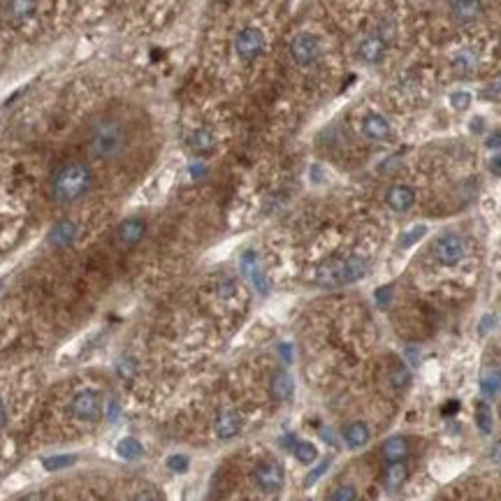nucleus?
I'll list each match as a JSON object with an SVG mask.
<instances>
[{"mask_svg": "<svg viewBox=\"0 0 501 501\" xmlns=\"http://www.w3.org/2000/svg\"><path fill=\"white\" fill-rule=\"evenodd\" d=\"M128 149V130L116 116H98L91 123L86 137V151L98 163H114Z\"/></svg>", "mask_w": 501, "mask_h": 501, "instance_id": "obj_1", "label": "nucleus"}, {"mask_svg": "<svg viewBox=\"0 0 501 501\" xmlns=\"http://www.w3.org/2000/svg\"><path fill=\"white\" fill-rule=\"evenodd\" d=\"M93 174L84 163H63L52 174V195L58 205H72L91 190Z\"/></svg>", "mask_w": 501, "mask_h": 501, "instance_id": "obj_2", "label": "nucleus"}, {"mask_svg": "<svg viewBox=\"0 0 501 501\" xmlns=\"http://www.w3.org/2000/svg\"><path fill=\"white\" fill-rule=\"evenodd\" d=\"M369 272V263L362 255H346V258H332L325 260L316 270V283L323 288H337V286H348L367 277Z\"/></svg>", "mask_w": 501, "mask_h": 501, "instance_id": "obj_3", "label": "nucleus"}, {"mask_svg": "<svg viewBox=\"0 0 501 501\" xmlns=\"http://www.w3.org/2000/svg\"><path fill=\"white\" fill-rule=\"evenodd\" d=\"M432 255L434 260L444 267H455L457 263L464 260L466 255V241L457 235V232H446L441 235L432 246Z\"/></svg>", "mask_w": 501, "mask_h": 501, "instance_id": "obj_4", "label": "nucleus"}, {"mask_svg": "<svg viewBox=\"0 0 501 501\" xmlns=\"http://www.w3.org/2000/svg\"><path fill=\"white\" fill-rule=\"evenodd\" d=\"M70 411L81 422H96L103 415V395L96 388H84L72 397Z\"/></svg>", "mask_w": 501, "mask_h": 501, "instance_id": "obj_5", "label": "nucleus"}, {"mask_svg": "<svg viewBox=\"0 0 501 501\" xmlns=\"http://www.w3.org/2000/svg\"><path fill=\"white\" fill-rule=\"evenodd\" d=\"M265 33L255 26H246L241 28L235 35V52L244 63H253L255 58H260L265 52Z\"/></svg>", "mask_w": 501, "mask_h": 501, "instance_id": "obj_6", "label": "nucleus"}, {"mask_svg": "<svg viewBox=\"0 0 501 501\" xmlns=\"http://www.w3.org/2000/svg\"><path fill=\"white\" fill-rule=\"evenodd\" d=\"M290 58L299 68H311L321 58V42L311 33H297L290 42Z\"/></svg>", "mask_w": 501, "mask_h": 501, "instance_id": "obj_7", "label": "nucleus"}, {"mask_svg": "<svg viewBox=\"0 0 501 501\" xmlns=\"http://www.w3.org/2000/svg\"><path fill=\"white\" fill-rule=\"evenodd\" d=\"M253 478H255V485L263 492L274 495V492H279L283 488V483H286V473H283V466L277 459H265V462L255 466Z\"/></svg>", "mask_w": 501, "mask_h": 501, "instance_id": "obj_8", "label": "nucleus"}, {"mask_svg": "<svg viewBox=\"0 0 501 501\" xmlns=\"http://www.w3.org/2000/svg\"><path fill=\"white\" fill-rule=\"evenodd\" d=\"M386 49H388L386 38L376 30L360 40V45H357V56H360V61L367 65H379L383 58H386Z\"/></svg>", "mask_w": 501, "mask_h": 501, "instance_id": "obj_9", "label": "nucleus"}, {"mask_svg": "<svg viewBox=\"0 0 501 501\" xmlns=\"http://www.w3.org/2000/svg\"><path fill=\"white\" fill-rule=\"evenodd\" d=\"M241 425H244V418H241L239 411H235V408H223V411L216 415L214 432L219 439L228 441V439H235L241 432Z\"/></svg>", "mask_w": 501, "mask_h": 501, "instance_id": "obj_10", "label": "nucleus"}, {"mask_svg": "<svg viewBox=\"0 0 501 501\" xmlns=\"http://www.w3.org/2000/svg\"><path fill=\"white\" fill-rule=\"evenodd\" d=\"M241 272L250 279V283H253L260 295H267V292H270V279H267V274L263 272V267H260V263H258V255L253 253V250H246V253L241 255Z\"/></svg>", "mask_w": 501, "mask_h": 501, "instance_id": "obj_11", "label": "nucleus"}, {"mask_svg": "<svg viewBox=\"0 0 501 501\" xmlns=\"http://www.w3.org/2000/svg\"><path fill=\"white\" fill-rule=\"evenodd\" d=\"M146 235V223L142 219H125L119 228H116V241L123 248H132L137 246Z\"/></svg>", "mask_w": 501, "mask_h": 501, "instance_id": "obj_12", "label": "nucleus"}, {"mask_svg": "<svg viewBox=\"0 0 501 501\" xmlns=\"http://www.w3.org/2000/svg\"><path fill=\"white\" fill-rule=\"evenodd\" d=\"M450 14L457 23L469 26V23L478 21L483 14V3L480 0H453L450 3Z\"/></svg>", "mask_w": 501, "mask_h": 501, "instance_id": "obj_13", "label": "nucleus"}, {"mask_svg": "<svg viewBox=\"0 0 501 501\" xmlns=\"http://www.w3.org/2000/svg\"><path fill=\"white\" fill-rule=\"evenodd\" d=\"M386 205L392 212L404 214L415 205V190L411 186H402V183L399 186H390L386 193Z\"/></svg>", "mask_w": 501, "mask_h": 501, "instance_id": "obj_14", "label": "nucleus"}, {"mask_svg": "<svg viewBox=\"0 0 501 501\" xmlns=\"http://www.w3.org/2000/svg\"><path fill=\"white\" fill-rule=\"evenodd\" d=\"M362 135L369 142H386L390 137V121L379 112H372L362 121Z\"/></svg>", "mask_w": 501, "mask_h": 501, "instance_id": "obj_15", "label": "nucleus"}, {"mask_svg": "<svg viewBox=\"0 0 501 501\" xmlns=\"http://www.w3.org/2000/svg\"><path fill=\"white\" fill-rule=\"evenodd\" d=\"M408 453H411L408 439H406V437H399V434H395V437L386 439V444L381 446V457L386 459L388 464L404 462V459L408 457Z\"/></svg>", "mask_w": 501, "mask_h": 501, "instance_id": "obj_16", "label": "nucleus"}, {"mask_svg": "<svg viewBox=\"0 0 501 501\" xmlns=\"http://www.w3.org/2000/svg\"><path fill=\"white\" fill-rule=\"evenodd\" d=\"M79 235V230H77V223H72V221H61V223H56L52 232H49V241L56 246V248H65V246H70L74 244V239H77Z\"/></svg>", "mask_w": 501, "mask_h": 501, "instance_id": "obj_17", "label": "nucleus"}, {"mask_svg": "<svg viewBox=\"0 0 501 501\" xmlns=\"http://www.w3.org/2000/svg\"><path fill=\"white\" fill-rule=\"evenodd\" d=\"M270 390H272V397L277 402H288L295 392V383H292V376L286 369H279L274 372L272 376V383H270Z\"/></svg>", "mask_w": 501, "mask_h": 501, "instance_id": "obj_18", "label": "nucleus"}, {"mask_svg": "<svg viewBox=\"0 0 501 501\" xmlns=\"http://www.w3.org/2000/svg\"><path fill=\"white\" fill-rule=\"evenodd\" d=\"M341 437H344V444L348 448H362L369 444V427H367V422H360V420H355V422H348L344 432H341Z\"/></svg>", "mask_w": 501, "mask_h": 501, "instance_id": "obj_19", "label": "nucleus"}, {"mask_svg": "<svg viewBox=\"0 0 501 501\" xmlns=\"http://www.w3.org/2000/svg\"><path fill=\"white\" fill-rule=\"evenodd\" d=\"M188 146L193 149L195 154L214 151V146H216L214 130L212 128H197V130H193V132H190V137H188Z\"/></svg>", "mask_w": 501, "mask_h": 501, "instance_id": "obj_20", "label": "nucleus"}, {"mask_svg": "<svg viewBox=\"0 0 501 501\" xmlns=\"http://www.w3.org/2000/svg\"><path fill=\"white\" fill-rule=\"evenodd\" d=\"M5 10L14 21H28L38 10V0H5Z\"/></svg>", "mask_w": 501, "mask_h": 501, "instance_id": "obj_21", "label": "nucleus"}, {"mask_svg": "<svg viewBox=\"0 0 501 501\" xmlns=\"http://www.w3.org/2000/svg\"><path fill=\"white\" fill-rule=\"evenodd\" d=\"M408 478V469L404 462H395V464H388L386 471H383V485L388 490H397L402 488Z\"/></svg>", "mask_w": 501, "mask_h": 501, "instance_id": "obj_22", "label": "nucleus"}, {"mask_svg": "<svg viewBox=\"0 0 501 501\" xmlns=\"http://www.w3.org/2000/svg\"><path fill=\"white\" fill-rule=\"evenodd\" d=\"M480 392L483 397H497L501 392V369H492V372H485L480 379Z\"/></svg>", "mask_w": 501, "mask_h": 501, "instance_id": "obj_23", "label": "nucleus"}, {"mask_svg": "<svg viewBox=\"0 0 501 501\" xmlns=\"http://www.w3.org/2000/svg\"><path fill=\"white\" fill-rule=\"evenodd\" d=\"M476 427L480 430V434H490L495 430V415H492V408L485 402L476 404Z\"/></svg>", "mask_w": 501, "mask_h": 501, "instance_id": "obj_24", "label": "nucleus"}, {"mask_svg": "<svg viewBox=\"0 0 501 501\" xmlns=\"http://www.w3.org/2000/svg\"><path fill=\"white\" fill-rule=\"evenodd\" d=\"M292 453L302 464H313L316 457H318V450H316L311 441H292Z\"/></svg>", "mask_w": 501, "mask_h": 501, "instance_id": "obj_25", "label": "nucleus"}, {"mask_svg": "<svg viewBox=\"0 0 501 501\" xmlns=\"http://www.w3.org/2000/svg\"><path fill=\"white\" fill-rule=\"evenodd\" d=\"M116 450H119V455L123 459H139L142 455H144V448H142V444L137 439H132V437H125L119 441V446H116Z\"/></svg>", "mask_w": 501, "mask_h": 501, "instance_id": "obj_26", "label": "nucleus"}, {"mask_svg": "<svg viewBox=\"0 0 501 501\" xmlns=\"http://www.w3.org/2000/svg\"><path fill=\"white\" fill-rule=\"evenodd\" d=\"M453 65H455V70L457 72H473V68L478 65V56H476V52H471V49H462L455 58H453Z\"/></svg>", "mask_w": 501, "mask_h": 501, "instance_id": "obj_27", "label": "nucleus"}, {"mask_svg": "<svg viewBox=\"0 0 501 501\" xmlns=\"http://www.w3.org/2000/svg\"><path fill=\"white\" fill-rule=\"evenodd\" d=\"M408 383H411V369L404 364H397L395 369L390 372V386L397 390H404L408 388Z\"/></svg>", "mask_w": 501, "mask_h": 501, "instance_id": "obj_28", "label": "nucleus"}, {"mask_svg": "<svg viewBox=\"0 0 501 501\" xmlns=\"http://www.w3.org/2000/svg\"><path fill=\"white\" fill-rule=\"evenodd\" d=\"M425 235H427V228H425V225H413L411 230H406L404 235L399 237V248H408V246L418 244Z\"/></svg>", "mask_w": 501, "mask_h": 501, "instance_id": "obj_29", "label": "nucleus"}, {"mask_svg": "<svg viewBox=\"0 0 501 501\" xmlns=\"http://www.w3.org/2000/svg\"><path fill=\"white\" fill-rule=\"evenodd\" d=\"M328 501H357V490L353 485H339L328 495Z\"/></svg>", "mask_w": 501, "mask_h": 501, "instance_id": "obj_30", "label": "nucleus"}, {"mask_svg": "<svg viewBox=\"0 0 501 501\" xmlns=\"http://www.w3.org/2000/svg\"><path fill=\"white\" fill-rule=\"evenodd\" d=\"M74 462H77V457H74V455H54V457H47L45 459V469L58 471V469H65V466H70Z\"/></svg>", "mask_w": 501, "mask_h": 501, "instance_id": "obj_31", "label": "nucleus"}, {"mask_svg": "<svg viewBox=\"0 0 501 501\" xmlns=\"http://www.w3.org/2000/svg\"><path fill=\"white\" fill-rule=\"evenodd\" d=\"M188 457L186 455H170L167 457V466H170V471L174 473H186L188 471Z\"/></svg>", "mask_w": 501, "mask_h": 501, "instance_id": "obj_32", "label": "nucleus"}, {"mask_svg": "<svg viewBox=\"0 0 501 501\" xmlns=\"http://www.w3.org/2000/svg\"><path fill=\"white\" fill-rule=\"evenodd\" d=\"M450 105H453L457 112H464L466 107L471 105V96L466 93V91H457V93L450 96Z\"/></svg>", "mask_w": 501, "mask_h": 501, "instance_id": "obj_33", "label": "nucleus"}, {"mask_svg": "<svg viewBox=\"0 0 501 501\" xmlns=\"http://www.w3.org/2000/svg\"><path fill=\"white\" fill-rule=\"evenodd\" d=\"M328 469H330V459H323V462H321L318 466H316V469H313V471H311V473H309V476H306V478H304V485H306V488H311V485H313V483H316V480H318V478H321V476H323L325 471H328Z\"/></svg>", "mask_w": 501, "mask_h": 501, "instance_id": "obj_34", "label": "nucleus"}, {"mask_svg": "<svg viewBox=\"0 0 501 501\" xmlns=\"http://www.w3.org/2000/svg\"><path fill=\"white\" fill-rule=\"evenodd\" d=\"M132 501H163V495L156 488H142Z\"/></svg>", "mask_w": 501, "mask_h": 501, "instance_id": "obj_35", "label": "nucleus"}, {"mask_svg": "<svg viewBox=\"0 0 501 501\" xmlns=\"http://www.w3.org/2000/svg\"><path fill=\"white\" fill-rule=\"evenodd\" d=\"M390 297H392V288H390V286H383V288L376 290V304H379L381 309H386V306H388Z\"/></svg>", "mask_w": 501, "mask_h": 501, "instance_id": "obj_36", "label": "nucleus"}, {"mask_svg": "<svg viewBox=\"0 0 501 501\" xmlns=\"http://www.w3.org/2000/svg\"><path fill=\"white\" fill-rule=\"evenodd\" d=\"M485 146L488 149H501V130L490 132L488 139H485Z\"/></svg>", "mask_w": 501, "mask_h": 501, "instance_id": "obj_37", "label": "nucleus"}, {"mask_svg": "<svg viewBox=\"0 0 501 501\" xmlns=\"http://www.w3.org/2000/svg\"><path fill=\"white\" fill-rule=\"evenodd\" d=\"M490 172L495 174V177H501V151L497 156H492L490 161Z\"/></svg>", "mask_w": 501, "mask_h": 501, "instance_id": "obj_38", "label": "nucleus"}, {"mask_svg": "<svg viewBox=\"0 0 501 501\" xmlns=\"http://www.w3.org/2000/svg\"><path fill=\"white\" fill-rule=\"evenodd\" d=\"M406 360L411 367L420 364V355H418V348H406Z\"/></svg>", "mask_w": 501, "mask_h": 501, "instance_id": "obj_39", "label": "nucleus"}, {"mask_svg": "<svg viewBox=\"0 0 501 501\" xmlns=\"http://www.w3.org/2000/svg\"><path fill=\"white\" fill-rule=\"evenodd\" d=\"M490 459L495 464H501V441H497L495 446H492V450H490Z\"/></svg>", "mask_w": 501, "mask_h": 501, "instance_id": "obj_40", "label": "nucleus"}, {"mask_svg": "<svg viewBox=\"0 0 501 501\" xmlns=\"http://www.w3.org/2000/svg\"><path fill=\"white\" fill-rule=\"evenodd\" d=\"M495 323H497L495 316H485V318L480 321V328H478V330H480V334H483V332H488L490 328H495Z\"/></svg>", "mask_w": 501, "mask_h": 501, "instance_id": "obj_41", "label": "nucleus"}, {"mask_svg": "<svg viewBox=\"0 0 501 501\" xmlns=\"http://www.w3.org/2000/svg\"><path fill=\"white\" fill-rule=\"evenodd\" d=\"M279 353H283V362H292V348L288 346V344H281L279 346Z\"/></svg>", "mask_w": 501, "mask_h": 501, "instance_id": "obj_42", "label": "nucleus"}, {"mask_svg": "<svg viewBox=\"0 0 501 501\" xmlns=\"http://www.w3.org/2000/svg\"><path fill=\"white\" fill-rule=\"evenodd\" d=\"M5 425H7V408L3 404V399H0V430H3Z\"/></svg>", "mask_w": 501, "mask_h": 501, "instance_id": "obj_43", "label": "nucleus"}, {"mask_svg": "<svg viewBox=\"0 0 501 501\" xmlns=\"http://www.w3.org/2000/svg\"><path fill=\"white\" fill-rule=\"evenodd\" d=\"M471 130L473 132H480L483 130V119H480V116H476V119L471 121Z\"/></svg>", "mask_w": 501, "mask_h": 501, "instance_id": "obj_44", "label": "nucleus"}, {"mask_svg": "<svg viewBox=\"0 0 501 501\" xmlns=\"http://www.w3.org/2000/svg\"><path fill=\"white\" fill-rule=\"evenodd\" d=\"M26 501H38V499H26Z\"/></svg>", "mask_w": 501, "mask_h": 501, "instance_id": "obj_45", "label": "nucleus"}]
</instances>
